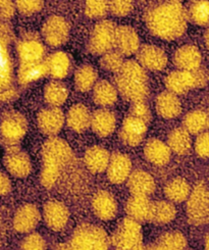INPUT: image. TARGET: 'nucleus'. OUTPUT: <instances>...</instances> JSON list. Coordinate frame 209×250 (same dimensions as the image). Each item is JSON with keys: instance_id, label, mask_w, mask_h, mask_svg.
Listing matches in <instances>:
<instances>
[{"instance_id": "nucleus-1", "label": "nucleus", "mask_w": 209, "mask_h": 250, "mask_svg": "<svg viewBox=\"0 0 209 250\" xmlns=\"http://www.w3.org/2000/svg\"><path fill=\"white\" fill-rule=\"evenodd\" d=\"M187 9L178 0L161 3L150 9L145 21L152 35L166 41H172L184 35L188 24Z\"/></svg>"}, {"instance_id": "nucleus-2", "label": "nucleus", "mask_w": 209, "mask_h": 250, "mask_svg": "<svg viewBox=\"0 0 209 250\" xmlns=\"http://www.w3.org/2000/svg\"><path fill=\"white\" fill-rule=\"evenodd\" d=\"M73 158L71 146L63 139L52 136L48 137L42 146V169L40 183L45 188L50 189L59 180L62 170Z\"/></svg>"}, {"instance_id": "nucleus-3", "label": "nucleus", "mask_w": 209, "mask_h": 250, "mask_svg": "<svg viewBox=\"0 0 209 250\" xmlns=\"http://www.w3.org/2000/svg\"><path fill=\"white\" fill-rule=\"evenodd\" d=\"M115 87L127 101H145L149 95L146 69L138 61H125L115 74Z\"/></svg>"}, {"instance_id": "nucleus-4", "label": "nucleus", "mask_w": 209, "mask_h": 250, "mask_svg": "<svg viewBox=\"0 0 209 250\" xmlns=\"http://www.w3.org/2000/svg\"><path fill=\"white\" fill-rule=\"evenodd\" d=\"M67 244L68 249L105 250L110 247L111 239L101 227L83 224L77 227Z\"/></svg>"}, {"instance_id": "nucleus-5", "label": "nucleus", "mask_w": 209, "mask_h": 250, "mask_svg": "<svg viewBox=\"0 0 209 250\" xmlns=\"http://www.w3.org/2000/svg\"><path fill=\"white\" fill-rule=\"evenodd\" d=\"M28 131V122L17 110H6L0 117V143L4 148L20 146Z\"/></svg>"}, {"instance_id": "nucleus-6", "label": "nucleus", "mask_w": 209, "mask_h": 250, "mask_svg": "<svg viewBox=\"0 0 209 250\" xmlns=\"http://www.w3.org/2000/svg\"><path fill=\"white\" fill-rule=\"evenodd\" d=\"M110 239L113 247L119 250H140L144 248L140 222L130 217L120 223Z\"/></svg>"}, {"instance_id": "nucleus-7", "label": "nucleus", "mask_w": 209, "mask_h": 250, "mask_svg": "<svg viewBox=\"0 0 209 250\" xmlns=\"http://www.w3.org/2000/svg\"><path fill=\"white\" fill-rule=\"evenodd\" d=\"M6 41L0 38V104L14 101L19 96L15 86L14 62Z\"/></svg>"}, {"instance_id": "nucleus-8", "label": "nucleus", "mask_w": 209, "mask_h": 250, "mask_svg": "<svg viewBox=\"0 0 209 250\" xmlns=\"http://www.w3.org/2000/svg\"><path fill=\"white\" fill-rule=\"evenodd\" d=\"M186 214L191 225L202 226L209 223V190L202 182L191 190L186 204Z\"/></svg>"}, {"instance_id": "nucleus-9", "label": "nucleus", "mask_w": 209, "mask_h": 250, "mask_svg": "<svg viewBox=\"0 0 209 250\" xmlns=\"http://www.w3.org/2000/svg\"><path fill=\"white\" fill-rule=\"evenodd\" d=\"M208 77L200 69L196 71L178 70L167 77L166 87L172 93L183 95L195 88L203 87Z\"/></svg>"}, {"instance_id": "nucleus-10", "label": "nucleus", "mask_w": 209, "mask_h": 250, "mask_svg": "<svg viewBox=\"0 0 209 250\" xmlns=\"http://www.w3.org/2000/svg\"><path fill=\"white\" fill-rule=\"evenodd\" d=\"M117 26L109 20H103L93 28L87 48L94 55H103L114 48Z\"/></svg>"}, {"instance_id": "nucleus-11", "label": "nucleus", "mask_w": 209, "mask_h": 250, "mask_svg": "<svg viewBox=\"0 0 209 250\" xmlns=\"http://www.w3.org/2000/svg\"><path fill=\"white\" fill-rule=\"evenodd\" d=\"M68 21L61 16H51L44 21L42 27V36L51 47H61L66 43L69 37Z\"/></svg>"}, {"instance_id": "nucleus-12", "label": "nucleus", "mask_w": 209, "mask_h": 250, "mask_svg": "<svg viewBox=\"0 0 209 250\" xmlns=\"http://www.w3.org/2000/svg\"><path fill=\"white\" fill-rule=\"evenodd\" d=\"M3 165L7 172L18 179H25L32 172L31 158L20 146L5 148Z\"/></svg>"}, {"instance_id": "nucleus-13", "label": "nucleus", "mask_w": 209, "mask_h": 250, "mask_svg": "<svg viewBox=\"0 0 209 250\" xmlns=\"http://www.w3.org/2000/svg\"><path fill=\"white\" fill-rule=\"evenodd\" d=\"M65 123L63 111L59 106H48L41 109L37 115V125L39 130L48 137L56 136Z\"/></svg>"}, {"instance_id": "nucleus-14", "label": "nucleus", "mask_w": 209, "mask_h": 250, "mask_svg": "<svg viewBox=\"0 0 209 250\" xmlns=\"http://www.w3.org/2000/svg\"><path fill=\"white\" fill-rule=\"evenodd\" d=\"M45 225L52 231H63L69 221V210L64 203L59 200H49L43 207Z\"/></svg>"}, {"instance_id": "nucleus-15", "label": "nucleus", "mask_w": 209, "mask_h": 250, "mask_svg": "<svg viewBox=\"0 0 209 250\" xmlns=\"http://www.w3.org/2000/svg\"><path fill=\"white\" fill-rule=\"evenodd\" d=\"M17 52L21 63L44 61L46 49L38 37L27 34L17 43Z\"/></svg>"}, {"instance_id": "nucleus-16", "label": "nucleus", "mask_w": 209, "mask_h": 250, "mask_svg": "<svg viewBox=\"0 0 209 250\" xmlns=\"http://www.w3.org/2000/svg\"><path fill=\"white\" fill-rule=\"evenodd\" d=\"M147 123L133 116L126 117L120 131L121 141L130 147L140 145L147 133Z\"/></svg>"}, {"instance_id": "nucleus-17", "label": "nucleus", "mask_w": 209, "mask_h": 250, "mask_svg": "<svg viewBox=\"0 0 209 250\" xmlns=\"http://www.w3.org/2000/svg\"><path fill=\"white\" fill-rule=\"evenodd\" d=\"M137 61L148 71L159 72L167 64V55L160 47L155 45H144L138 50Z\"/></svg>"}, {"instance_id": "nucleus-18", "label": "nucleus", "mask_w": 209, "mask_h": 250, "mask_svg": "<svg viewBox=\"0 0 209 250\" xmlns=\"http://www.w3.org/2000/svg\"><path fill=\"white\" fill-rule=\"evenodd\" d=\"M132 173V161L126 154L115 151L110 155L106 168L108 180L112 184H122L127 180Z\"/></svg>"}, {"instance_id": "nucleus-19", "label": "nucleus", "mask_w": 209, "mask_h": 250, "mask_svg": "<svg viewBox=\"0 0 209 250\" xmlns=\"http://www.w3.org/2000/svg\"><path fill=\"white\" fill-rule=\"evenodd\" d=\"M41 220L39 208L32 203H26L18 208L14 217V228L21 234L31 233Z\"/></svg>"}, {"instance_id": "nucleus-20", "label": "nucleus", "mask_w": 209, "mask_h": 250, "mask_svg": "<svg viewBox=\"0 0 209 250\" xmlns=\"http://www.w3.org/2000/svg\"><path fill=\"white\" fill-rule=\"evenodd\" d=\"M140 38L136 30L130 26L117 27L114 48L124 56L136 54L140 49Z\"/></svg>"}, {"instance_id": "nucleus-21", "label": "nucleus", "mask_w": 209, "mask_h": 250, "mask_svg": "<svg viewBox=\"0 0 209 250\" xmlns=\"http://www.w3.org/2000/svg\"><path fill=\"white\" fill-rule=\"evenodd\" d=\"M92 209L101 221H111L118 213V202L108 191H98L92 199Z\"/></svg>"}, {"instance_id": "nucleus-22", "label": "nucleus", "mask_w": 209, "mask_h": 250, "mask_svg": "<svg viewBox=\"0 0 209 250\" xmlns=\"http://www.w3.org/2000/svg\"><path fill=\"white\" fill-rule=\"evenodd\" d=\"M115 127H117V118L106 107L97 109L92 113L90 128L99 137H108L113 133Z\"/></svg>"}, {"instance_id": "nucleus-23", "label": "nucleus", "mask_w": 209, "mask_h": 250, "mask_svg": "<svg viewBox=\"0 0 209 250\" xmlns=\"http://www.w3.org/2000/svg\"><path fill=\"white\" fill-rule=\"evenodd\" d=\"M201 62V52L194 45H184L173 55V62L179 70L196 71L200 69Z\"/></svg>"}, {"instance_id": "nucleus-24", "label": "nucleus", "mask_w": 209, "mask_h": 250, "mask_svg": "<svg viewBox=\"0 0 209 250\" xmlns=\"http://www.w3.org/2000/svg\"><path fill=\"white\" fill-rule=\"evenodd\" d=\"M126 181L132 195L150 196L155 191L154 178L143 169L134 170Z\"/></svg>"}, {"instance_id": "nucleus-25", "label": "nucleus", "mask_w": 209, "mask_h": 250, "mask_svg": "<svg viewBox=\"0 0 209 250\" xmlns=\"http://www.w3.org/2000/svg\"><path fill=\"white\" fill-rule=\"evenodd\" d=\"M179 95L167 90L156 97L157 115L166 120H171L179 117L182 112V104Z\"/></svg>"}, {"instance_id": "nucleus-26", "label": "nucleus", "mask_w": 209, "mask_h": 250, "mask_svg": "<svg viewBox=\"0 0 209 250\" xmlns=\"http://www.w3.org/2000/svg\"><path fill=\"white\" fill-rule=\"evenodd\" d=\"M91 116L92 113L85 104H77L69 108L66 113V126L74 132L83 133L91 126Z\"/></svg>"}, {"instance_id": "nucleus-27", "label": "nucleus", "mask_w": 209, "mask_h": 250, "mask_svg": "<svg viewBox=\"0 0 209 250\" xmlns=\"http://www.w3.org/2000/svg\"><path fill=\"white\" fill-rule=\"evenodd\" d=\"M171 149L167 143L159 139H149L144 147L146 160L154 166L162 167L168 164L171 157Z\"/></svg>"}, {"instance_id": "nucleus-28", "label": "nucleus", "mask_w": 209, "mask_h": 250, "mask_svg": "<svg viewBox=\"0 0 209 250\" xmlns=\"http://www.w3.org/2000/svg\"><path fill=\"white\" fill-rule=\"evenodd\" d=\"M110 153L104 147L94 145L91 146L85 152L84 163L86 167L93 174H101L105 172L110 160Z\"/></svg>"}, {"instance_id": "nucleus-29", "label": "nucleus", "mask_w": 209, "mask_h": 250, "mask_svg": "<svg viewBox=\"0 0 209 250\" xmlns=\"http://www.w3.org/2000/svg\"><path fill=\"white\" fill-rule=\"evenodd\" d=\"M125 212L130 217L138 222H149L151 209H152V201L149 196L132 195L125 203Z\"/></svg>"}, {"instance_id": "nucleus-30", "label": "nucleus", "mask_w": 209, "mask_h": 250, "mask_svg": "<svg viewBox=\"0 0 209 250\" xmlns=\"http://www.w3.org/2000/svg\"><path fill=\"white\" fill-rule=\"evenodd\" d=\"M48 75L46 61L21 63L18 71V82L21 86H27L37 82Z\"/></svg>"}, {"instance_id": "nucleus-31", "label": "nucleus", "mask_w": 209, "mask_h": 250, "mask_svg": "<svg viewBox=\"0 0 209 250\" xmlns=\"http://www.w3.org/2000/svg\"><path fill=\"white\" fill-rule=\"evenodd\" d=\"M45 61L48 67V75L54 80H62L71 72L72 62L64 51L53 52Z\"/></svg>"}, {"instance_id": "nucleus-32", "label": "nucleus", "mask_w": 209, "mask_h": 250, "mask_svg": "<svg viewBox=\"0 0 209 250\" xmlns=\"http://www.w3.org/2000/svg\"><path fill=\"white\" fill-rule=\"evenodd\" d=\"M119 91L113 84L107 80L97 81L93 88V99L101 107L112 106L118 101Z\"/></svg>"}, {"instance_id": "nucleus-33", "label": "nucleus", "mask_w": 209, "mask_h": 250, "mask_svg": "<svg viewBox=\"0 0 209 250\" xmlns=\"http://www.w3.org/2000/svg\"><path fill=\"white\" fill-rule=\"evenodd\" d=\"M167 145L178 155L188 154L192 148L191 134L184 127L173 129L167 136Z\"/></svg>"}, {"instance_id": "nucleus-34", "label": "nucleus", "mask_w": 209, "mask_h": 250, "mask_svg": "<svg viewBox=\"0 0 209 250\" xmlns=\"http://www.w3.org/2000/svg\"><path fill=\"white\" fill-rule=\"evenodd\" d=\"M191 193L190 184L184 178L177 177L168 181L165 187L167 198L175 203H181L188 199Z\"/></svg>"}, {"instance_id": "nucleus-35", "label": "nucleus", "mask_w": 209, "mask_h": 250, "mask_svg": "<svg viewBox=\"0 0 209 250\" xmlns=\"http://www.w3.org/2000/svg\"><path fill=\"white\" fill-rule=\"evenodd\" d=\"M68 97V89L66 85L60 80L47 83L44 87V99L50 106L61 107L65 104Z\"/></svg>"}, {"instance_id": "nucleus-36", "label": "nucleus", "mask_w": 209, "mask_h": 250, "mask_svg": "<svg viewBox=\"0 0 209 250\" xmlns=\"http://www.w3.org/2000/svg\"><path fill=\"white\" fill-rule=\"evenodd\" d=\"M177 209L171 201H155L152 202L150 221L157 225H166L175 220Z\"/></svg>"}, {"instance_id": "nucleus-37", "label": "nucleus", "mask_w": 209, "mask_h": 250, "mask_svg": "<svg viewBox=\"0 0 209 250\" xmlns=\"http://www.w3.org/2000/svg\"><path fill=\"white\" fill-rule=\"evenodd\" d=\"M183 127L191 135H199L209 128V117L203 110H192L185 116Z\"/></svg>"}, {"instance_id": "nucleus-38", "label": "nucleus", "mask_w": 209, "mask_h": 250, "mask_svg": "<svg viewBox=\"0 0 209 250\" xmlns=\"http://www.w3.org/2000/svg\"><path fill=\"white\" fill-rule=\"evenodd\" d=\"M97 78L98 74L92 65H81L75 73V87L80 92H88L94 88Z\"/></svg>"}, {"instance_id": "nucleus-39", "label": "nucleus", "mask_w": 209, "mask_h": 250, "mask_svg": "<svg viewBox=\"0 0 209 250\" xmlns=\"http://www.w3.org/2000/svg\"><path fill=\"white\" fill-rule=\"evenodd\" d=\"M189 21L200 27H209V0H192L187 8Z\"/></svg>"}, {"instance_id": "nucleus-40", "label": "nucleus", "mask_w": 209, "mask_h": 250, "mask_svg": "<svg viewBox=\"0 0 209 250\" xmlns=\"http://www.w3.org/2000/svg\"><path fill=\"white\" fill-rule=\"evenodd\" d=\"M187 247V239L178 231H171L162 234L153 243L152 249L159 250H183Z\"/></svg>"}, {"instance_id": "nucleus-41", "label": "nucleus", "mask_w": 209, "mask_h": 250, "mask_svg": "<svg viewBox=\"0 0 209 250\" xmlns=\"http://www.w3.org/2000/svg\"><path fill=\"white\" fill-rule=\"evenodd\" d=\"M123 56L124 55L120 53L118 50L112 49L101 55L100 65L103 70L117 74L125 62Z\"/></svg>"}, {"instance_id": "nucleus-42", "label": "nucleus", "mask_w": 209, "mask_h": 250, "mask_svg": "<svg viewBox=\"0 0 209 250\" xmlns=\"http://www.w3.org/2000/svg\"><path fill=\"white\" fill-rule=\"evenodd\" d=\"M109 11V0H86L85 14L90 19H102Z\"/></svg>"}, {"instance_id": "nucleus-43", "label": "nucleus", "mask_w": 209, "mask_h": 250, "mask_svg": "<svg viewBox=\"0 0 209 250\" xmlns=\"http://www.w3.org/2000/svg\"><path fill=\"white\" fill-rule=\"evenodd\" d=\"M15 3L19 13L26 17L38 14L44 5L43 0H15Z\"/></svg>"}, {"instance_id": "nucleus-44", "label": "nucleus", "mask_w": 209, "mask_h": 250, "mask_svg": "<svg viewBox=\"0 0 209 250\" xmlns=\"http://www.w3.org/2000/svg\"><path fill=\"white\" fill-rule=\"evenodd\" d=\"M134 8V0H109V11L118 18L129 16Z\"/></svg>"}, {"instance_id": "nucleus-45", "label": "nucleus", "mask_w": 209, "mask_h": 250, "mask_svg": "<svg viewBox=\"0 0 209 250\" xmlns=\"http://www.w3.org/2000/svg\"><path fill=\"white\" fill-rule=\"evenodd\" d=\"M20 248L24 250H44L46 249V241L40 234L31 233L21 240Z\"/></svg>"}, {"instance_id": "nucleus-46", "label": "nucleus", "mask_w": 209, "mask_h": 250, "mask_svg": "<svg viewBox=\"0 0 209 250\" xmlns=\"http://www.w3.org/2000/svg\"><path fill=\"white\" fill-rule=\"evenodd\" d=\"M130 116H133L148 124L151 121V110L145 104V101L133 102V104L130 107Z\"/></svg>"}, {"instance_id": "nucleus-47", "label": "nucleus", "mask_w": 209, "mask_h": 250, "mask_svg": "<svg viewBox=\"0 0 209 250\" xmlns=\"http://www.w3.org/2000/svg\"><path fill=\"white\" fill-rule=\"evenodd\" d=\"M195 152L201 158L209 157V130L198 135L195 141Z\"/></svg>"}, {"instance_id": "nucleus-48", "label": "nucleus", "mask_w": 209, "mask_h": 250, "mask_svg": "<svg viewBox=\"0 0 209 250\" xmlns=\"http://www.w3.org/2000/svg\"><path fill=\"white\" fill-rule=\"evenodd\" d=\"M16 3L14 0H0V21H9L16 14Z\"/></svg>"}, {"instance_id": "nucleus-49", "label": "nucleus", "mask_w": 209, "mask_h": 250, "mask_svg": "<svg viewBox=\"0 0 209 250\" xmlns=\"http://www.w3.org/2000/svg\"><path fill=\"white\" fill-rule=\"evenodd\" d=\"M0 38L7 43H10L15 38L13 28L7 24L6 21H0Z\"/></svg>"}, {"instance_id": "nucleus-50", "label": "nucleus", "mask_w": 209, "mask_h": 250, "mask_svg": "<svg viewBox=\"0 0 209 250\" xmlns=\"http://www.w3.org/2000/svg\"><path fill=\"white\" fill-rule=\"evenodd\" d=\"M11 191V181L8 176L0 172V196H5Z\"/></svg>"}, {"instance_id": "nucleus-51", "label": "nucleus", "mask_w": 209, "mask_h": 250, "mask_svg": "<svg viewBox=\"0 0 209 250\" xmlns=\"http://www.w3.org/2000/svg\"><path fill=\"white\" fill-rule=\"evenodd\" d=\"M204 40H205V44H206L207 48L209 49V27H208L207 31L205 32V35H204Z\"/></svg>"}, {"instance_id": "nucleus-52", "label": "nucleus", "mask_w": 209, "mask_h": 250, "mask_svg": "<svg viewBox=\"0 0 209 250\" xmlns=\"http://www.w3.org/2000/svg\"><path fill=\"white\" fill-rule=\"evenodd\" d=\"M205 249H208L209 250V233L207 234L206 238H205Z\"/></svg>"}, {"instance_id": "nucleus-53", "label": "nucleus", "mask_w": 209, "mask_h": 250, "mask_svg": "<svg viewBox=\"0 0 209 250\" xmlns=\"http://www.w3.org/2000/svg\"><path fill=\"white\" fill-rule=\"evenodd\" d=\"M208 81H209V72H208Z\"/></svg>"}]
</instances>
